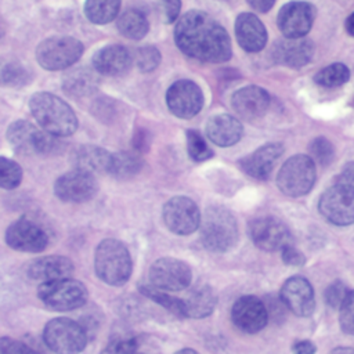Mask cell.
<instances>
[{
    "label": "cell",
    "mask_w": 354,
    "mask_h": 354,
    "mask_svg": "<svg viewBox=\"0 0 354 354\" xmlns=\"http://www.w3.org/2000/svg\"><path fill=\"white\" fill-rule=\"evenodd\" d=\"M174 41L189 58L220 64L232 55L227 30L209 14L199 10L185 12L174 28Z\"/></svg>",
    "instance_id": "1"
},
{
    "label": "cell",
    "mask_w": 354,
    "mask_h": 354,
    "mask_svg": "<svg viewBox=\"0 0 354 354\" xmlns=\"http://www.w3.org/2000/svg\"><path fill=\"white\" fill-rule=\"evenodd\" d=\"M29 108L39 126L54 136L68 137L77 129V118L73 109L55 94L35 93L29 100Z\"/></svg>",
    "instance_id": "2"
},
{
    "label": "cell",
    "mask_w": 354,
    "mask_h": 354,
    "mask_svg": "<svg viewBox=\"0 0 354 354\" xmlns=\"http://www.w3.org/2000/svg\"><path fill=\"white\" fill-rule=\"evenodd\" d=\"M199 230L202 245L214 253L228 252L238 242L236 218L224 206H209L201 218Z\"/></svg>",
    "instance_id": "3"
},
{
    "label": "cell",
    "mask_w": 354,
    "mask_h": 354,
    "mask_svg": "<svg viewBox=\"0 0 354 354\" xmlns=\"http://www.w3.org/2000/svg\"><path fill=\"white\" fill-rule=\"evenodd\" d=\"M94 270L97 277L112 286L126 283L133 272V261L127 246L113 238L98 243L94 253Z\"/></svg>",
    "instance_id": "4"
},
{
    "label": "cell",
    "mask_w": 354,
    "mask_h": 354,
    "mask_svg": "<svg viewBox=\"0 0 354 354\" xmlns=\"http://www.w3.org/2000/svg\"><path fill=\"white\" fill-rule=\"evenodd\" d=\"M6 137L12 149L21 155H55L64 148L58 136L40 130L24 119L12 122Z\"/></svg>",
    "instance_id": "5"
},
{
    "label": "cell",
    "mask_w": 354,
    "mask_h": 354,
    "mask_svg": "<svg viewBox=\"0 0 354 354\" xmlns=\"http://www.w3.org/2000/svg\"><path fill=\"white\" fill-rule=\"evenodd\" d=\"M37 297L53 311H72L86 304L88 292L83 282L69 277L41 282Z\"/></svg>",
    "instance_id": "6"
},
{
    "label": "cell",
    "mask_w": 354,
    "mask_h": 354,
    "mask_svg": "<svg viewBox=\"0 0 354 354\" xmlns=\"http://www.w3.org/2000/svg\"><path fill=\"white\" fill-rule=\"evenodd\" d=\"M317 178L315 163L311 156L293 155L281 167L277 176L279 191L288 196L297 198L308 194Z\"/></svg>",
    "instance_id": "7"
},
{
    "label": "cell",
    "mask_w": 354,
    "mask_h": 354,
    "mask_svg": "<svg viewBox=\"0 0 354 354\" xmlns=\"http://www.w3.org/2000/svg\"><path fill=\"white\" fill-rule=\"evenodd\" d=\"M83 51L80 40L71 36H53L36 47V61L46 71H61L77 62Z\"/></svg>",
    "instance_id": "8"
},
{
    "label": "cell",
    "mask_w": 354,
    "mask_h": 354,
    "mask_svg": "<svg viewBox=\"0 0 354 354\" xmlns=\"http://www.w3.org/2000/svg\"><path fill=\"white\" fill-rule=\"evenodd\" d=\"M43 340L54 353L73 354L86 347L88 335L84 326L73 319L54 318L46 324Z\"/></svg>",
    "instance_id": "9"
},
{
    "label": "cell",
    "mask_w": 354,
    "mask_h": 354,
    "mask_svg": "<svg viewBox=\"0 0 354 354\" xmlns=\"http://www.w3.org/2000/svg\"><path fill=\"white\" fill-rule=\"evenodd\" d=\"M318 210L335 225L354 224V185L336 183L319 198Z\"/></svg>",
    "instance_id": "10"
},
{
    "label": "cell",
    "mask_w": 354,
    "mask_h": 354,
    "mask_svg": "<svg viewBox=\"0 0 354 354\" xmlns=\"http://www.w3.org/2000/svg\"><path fill=\"white\" fill-rule=\"evenodd\" d=\"M162 218L167 230L173 234L189 235L199 228L202 214L191 198L177 195L163 205Z\"/></svg>",
    "instance_id": "11"
},
{
    "label": "cell",
    "mask_w": 354,
    "mask_h": 354,
    "mask_svg": "<svg viewBox=\"0 0 354 354\" xmlns=\"http://www.w3.org/2000/svg\"><path fill=\"white\" fill-rule=\"evenodd\" d=\"M98 188L94 174L77 167L64 173L54 183L55 196L68 203L88 202L97 195Z\"/></svg>",
    "instance_id": "12"
},
{
    "label": "cell",
    "mask_w": 354,
    "mask_h": 354,
    "mask_svg": "<svg viewBox=\"0 0 354 354\" xmlns=\"http://www.w3.org/2000/svg\"><path fill=\"white\" fill-rule=\"evenodd\" d=\"M151 285L169 290H184L191 285L192 271L188 263L174 257H160L152 263L148 271Z\"/></svg>",
    "instance_id": "13"
},
{
    "label": "cell",
    "mask_w": 354,
    "mask_h": 354,
    "mask_svg": "<svg viewBox=\"0 0 354 354\" xmlns=\"http://www.w3.org/2000/svg\"><path fill=\"white\" fill-rule=\"evenodd\" d=\"M166 104L174 116L189 119L201 112L203 106V93L195 82L181 79L167 88Z\"/></svg>",
    "instance_id": "14"
},
{
    "label": "cell",
    "mask_w": 354,
    "mask_h": 354,
    "mask_svg": "<svg viewBox=\"0 0 354 354\" xmlns=\"http://www.w3.org/2000/svg\"><path fill=\"white\" fill-rule=\"evenodd\" d=\"M252 242L261 250L275 252L292 245V235L288 225L277 217L264 216L253 220L249 225Z\"/></svg>",
    "instance_id": "15"
},
{
    "label": "cell",
    "mask_w": 354,
    "mask_h": 354,
    "mask_svg": "<svg viewBox=\"0 0 354 354\" xmlns=\"http://www.w3.org/2000/svg\"><path fill=\"white\" fill-rule=\"evenodd\" d=\"M4 241L14 250L30 253H40L48 245L46 231L28 217H21L11 223L6 230Z\"/></svg>",
    "instance_id": "16"
},
{
    "label": "cell",
    "mask_w": 354,
    "mask_h": 354,
    "mask_svg": "<svg viewBox=\"0 0 354 354\" xmlns=\"http://www.w3.org/2000/svg\"><path fill=\"white\" fill-rule=\"evenodd\" d=\"M317 10L307 1H289L278 12L277 24L285 37H304L313 28Z\"/></svg>",
    "instance_id": "17"
},
{
    "label": "cell",
    "mask_w": 354,
    "mask_h": 354,
    "mask_svg": "<svg viewBox=\"0 0 354 354\" xmlns=\"http://www.w3.org/2000/svg\"><path fill=\"white\" fill-rule=\"evenodd\" d=\"M268 310L264 301L256 296L239 297L231 308V319L234 325L246 333L261 330L268 322Z\"/></svg>",
    "instance_id": "18"
},
{
    "label": "cell",
    "mask_w": 354,
    "mask_h": 354,
    "mask_svg": "<svg viewBox=\"0 0 354 354\" xmlns=\"http://www.w3.org/2000/svg\"><path fill=\"white\" fill-rule=\"evenodd\" d=\"M279 299L290 313L299 317H308L315 308L314 289L306 278L299 275L283 282Z\"/></svg>",
    "instance_id": "19"
},
{
    "label": "cell",
    "mask_w": 354,
    "mask_h": 354,
    "mask_svg": "<svg viewBox=\"0 0 354 354\" xmlns=\"http://www.w3.org/2000/svg\"><path fill=\"white\" fill-rule=\"evenodd\" d=\"M231 105L241 119L253 122L268 111L270 95L259 86H246L232 94Z\"/></svg>",
    "instance_id": "20"
},
{
    "label": "cell",
    "mask_w": 354,
    "mask_h": 354,
    "mask_svg": "<svg viewBox=\"0 0 354 354\" xmlns=\"http://www.w3.org/2000/svg\"><path fill=\"white\" fill-rule=\"evenodd\" d=\"M314 54L313 41L304 37L296 39H282L274 43L271 50V57L277 64L290 66V68H301L308 64Z\"/></svg>",
    "instance_id": "21"
},
{
    "label": "cell",
    "mask_w": 354,
    "mask_h": 354,
    "mask_svg": "<svg viewBox=\"0 0 354 354\" xmlns=\"http://www.w3.org/2000/svg\"><path fill=\"white\" fill-rule=\"evenodd\" d=\"M283 153V145L279 142H270L257 148L250 155L239 160L241 169L256 180H266L270 177L277 160Z\"/></svg>",
    "instance_id": "22"
},
{
    "label": "cell",
    "mask_w": 354,
    "mask_h": 354,
    "mask_svg": "<svg viewBox=\"0 0 354 354\" xmlns=\"http://www.w3.org/2000/svg\"><path fill=\"white\" fill-rule=\"evenodd\" d=\"M75 272L72 260L64 256L51 254L33 259L26 264V275L39 282H47L61 278H69Z\"/></svg>",
    "instance_id": "23"
},
{
    "label": "cell",
    "mask_w": 354,
    "mask_h": 354,
    "mask_svg": "<svg viewBox=\"0 0 354 354\" xmlns=\"http://www.w3.org/2000/svg\"><path fill=\"white\" fill-rule=\"evenodd\" d=\"M133 64L130 51L122 44H109L101 47L93 55V66L100 75L120 76L126 73Z\"/></svg>",
    "instance_id": "24"
},
{
    "label": "cell",
    "mask_w": 354,
    "mask_h": 354,
    "mask_svg": "<svg viewBox=\"0 0 354 354\" xmlns=\"http://www.w3.org/2000/svg\"><path fill=\"white\" fill-rule=\"evenodd\" d=\"M238 44L248 53H259L267 44V30L263 22L252 12H242L235 21Z\"/></svg>",
    "instance_id": "25"
},
{
    "label": "cell",
    "mask_w": 354,
    "mask_h": 354,
    "mask_svg": "<svg viewBox=\"0 0 354 354\" xmlns=\"http://www.w3.org/2000/svg\"><path fill=\"white\" fill-rule=\"evenodd\" d=\"M181 301L184 318H205L213 313L217 296L210 285L198 282L188 289Z\"/></svg>",
    "instance_id": "26"
},
{
    "label": "cell",
    "mask_w": 354,
    "mask_h": 354,
    "mask_svg": "<svg viewBox=\"0 0 354 354\" xmlns=\"http://www.w3.org/2000/svg\"><path fill=\"white\" fill-rule=\"evenodd\" d=\"M243 134L242 123L227 113L212 116L206 123L207 138L218 147H231L236 144Z\"/></svg>",
    "instance_id": "27"
},
{
    "label": "cell",
    "mask_w": 354,
    "mask_h": 354,
    "mask_svg": "<svg viewBox=\"0 0 354 354\" xmlns=\"http://www.w3.org/2000/svg\"><path fill=\"white\" fill-rule=\"evenodd\" d=\"M112 153L105 148L97 145H82L72 155L75 167L90 173H108L111 166Z\"/></svg>",
    "instance_id": "28"
},
{
    "label": "cell",
    "mask_w": 354,
    "mask_h": 354,
    "mask_svg": "<svg viewBox=\"0 0 354 354\" xmlns=\"http://www.w3.org/2000/svg\"><path fill=\"white\" fill-rule=\"evenodd\" d=\"M62 87L64 91L71 97H87L97 90L98 77L93 71L87 68L73 69L64 76Z\"/></svg>",
    "instance_id": "29"
},
{
    "label": "cell",
    "mask_w": 354,
    "mask_h": 354,
    "mask_svg": "<svg viewBox=\"0 0 354 354\" xmlns=\"http://www.w3.org/2000/svg\"><path fill=\"white\" fill-rule=\"evenodd\" d=\"M116 26L124 37L131 40H140L145 37L149 30V22L147 19V15L137 8H129L127 11H124L119 17Z\"/></svg>",
    "instance_id": "30"
},
{
    "label": "cell",
    "mask_w": 354,
    "mask_h": 354,
    "mask_svg": "<svg viewBox=\"0 0 354 354\" xmlns=\"http://www.w3.org/2000/svg\"><path fill=\"white\" fill-rule=\"evenodd\" d=\"M144 160L137 151H119L112 153L109 174L116 178H130L140 173Z\"/></svg>",
    "instance_id": "31"
},
{
    "label": "cell",
    "mask_w": 354,
    "mask_h": 354,
    "mask_svg": "<svg viewBox=\"0 0 354 354\" xmlns=\"http://www.w3.org/2000/svg\"><path fill=\"white\" fill-rule=\"evenodd\" d=\"M120 3L122 0H86L84 14L90 22L105 25L116 18Z\"/></svg>",
    "instance_id": "32"
},
{
    "label": "cell",
    "mask_w": 354,
    "mask_h": 354,
    "mask_svg": "<svg viewBox=\"0 0 354 354\" xmlns=\"http://www.w3.org/2000/svg\"><path fill=\"white\" fill-rule=\"evenodd\" d=\"M32 80V72L21 62L0 64V84L10 87H24Z\"/></svg>",
    "instance_id": "33"
},
{
    "label": "cell",
    "mask_w": 354,
    "mask_h": 354,
    "mask_svg": "<svg viewBox=\"0 0 354 354\" xmlns=\"http://www.w3.org/2000/svg\"><path fill=\"white\" fill-rule=\"evenodd\" d=\"M140 292L147 296L148 299H151L152 301L158 303L159 306L165 307L167 311L173 313L177 317L184 318V311H183V301L180 297L171 296L169 293V290L156 288L153 285H141L140 286Z\"/></svg>",
    "instance_id": "34"
},
{
    "label": "cell",
    "mask_w": 354,
    "mask_h": 354,
    "mask_svg": "<svg viewBox=\"0 0 354 354\" xmlns=\"http://www.w3.org/2000/svg\"><path fill=\"white\" fill-rule=\"evenodd\" d=\"M348 79H350V71L344 64H340V62L330 64L322 68L314 76L315 83L324 87H337L344 84Z\"/></svg>",
    "instance_id": "35"
},
{
    "label": "cell",
    "mask_w": 354,
    "mask_h": 354,
    "mask_svg": "<svg viewBox=\"0 0 354 354\" xmlns=\"http://www.w3.org/2000/svg\"><path fill=\"white\" fill-rule=\"evenodd\" d=\"M187 152L189 158L195 162H203L213 156L212 148L207 145L203 136L194 129L187 130Z\"/></svg>",
    "instance_id": "36"
},
{
    "label": "cell",
    "mask_w": 354,
    "mask_h": 354,
    "mask_svg": "<svg viewBox=\"0 0 354 354\" xmlns=\"http://www.w3.org/2000/svg\"><path fill=\"white\" fill-rule=\"evenodd\" d=\"M22 169L15 160L6 156H0V188H17L22 181Z\"/></svg>",
    "instance_id": "37"
},
{
    "label": "cell",
    "mask_w": 354,
    "mask_h": 354,
    "mask_svg": "<svg viewBox=\"0 0 354 354\" xmlns=\"http://www.w3.org/2000/svg\"><path fill=\"white\" fill-rule=\"evenodd\" d=\"M310 156L313 160L322 166H328L335 156V149L332 142L325 137H315L308 145Z\"/></svg>",
    "instance_id": "38"
},
{
    "label": "cell",
    "mask_w": 354,
    "mask_h": 354,
    "mask_svg": "<svg viewBox=\"0 0 354 354\" xmlns=\"http://www.w3.org/2000/svg\"><path fill=\"white\" fill-rule=\"evenodd\" d=\"M160 59H162V54L155 46H144L138 48L136 55L137 68L144 73L152 72L153 69H156L160 64Z\"/></svg>",
    "instance_id": "39"
},
{
    "label": "cell",
    "mask_w": 354,
    "mask_h": 354,
    "mask_svg": "<svg viewBox=\"0 0 354 354\" xmlns=\"http://www.w3.org/2000/svg\"><path fill=\"white\" fill-rule=\"evenodd\" d=\"M340 328L347 335H354V290H350L339 307Z\"/></svg>",
    "instance_id": "40"
},
{
    "label": "cell",
    "mask_w": 354,
    "mask_h": 354,
    "mask_svg": "<svg viewBox=\"0 0 354 354\" xmlns=\"http://www.w3.org/2000/svg\"><path fill=\"white\" fill-rule=\"evenodd\" d=\"M347 286L342 281H335L330 283L325 290V301L332 308H339L344 301L346 296L348 295Z\"/></svg>",
    "instance_id": "41"
},
{
    "label": "cell",
    "mask_w": 354,
    "mask_h": 354,
    "mask_svg": "<svg viewBox=\"0 0 354 354\" xmlns=\"http://www.w3.org/2000/svg\"><path fill=\"white\" fill-rule=\"evenodd\" d=\"M156 10L166 24L174 22L181 11V0H155Z\"/></svg>",
    "instance_id": "42"
},
{
    "label": "cell",
    "mask_w": 354,
    "mask_h": 354,
    "mask_svg": "<svg viewBox=\"0 0 354 354\" xmlns=\"http://www.w3.org/2000/svg\"><path fill=\"white\" fill-rule=\"evenodd\" d=\"M138 350V342L134 337H119L112 340L106 347H104V353H136Z\"/></svg>",
    "instance_id": "43"
},
{
    "label": "cell",
    "mask_w": 354,
    "mask_h": 354,
    "mask_svg": "<svg viewBox=\"0 0 354 354\" xmlns=\"http://www.w3.org/2000/svg\"><path fill=\"white\" fill-rule=\"evenodd\" d=\"M33 351V348L19 340L11 337H0V354H25Z\"/></svg>",
    "instance_id": "44"
},
{
    "label": "cell",
    "mask_w": 354,
    "mask_h": 354,
    "mask_svg": "<svg viewBox=\"0 0 354 354\" xmlns=\"http://www.w3.org/2000/svg\"><path fill=\"white\" fill-rule=\"evenodd\" d=\"M281 252H282V260L286 266H293V267L304 266L306 263L304 254L300 250H297L293 245L285 246Z\"/></svg>",
    "instance_id": "45"
},
{
    "label": "cell",
    "mask_w": 354,
    "mask_h": 354,
    "mask_svg": "<svg viewBox=\"0 0 354 354\" xmlns=\"http://www.w3.org/2000/svg\"><path fill=\"white\" fill-rule=\"evenodd\" d=\"M151 145V140H149V131L145 129H138L134 133V138H133V147L137 152H145L149 149Z\"/></svg>",
    "instance_id": "46"
},
{
    "label": "cell",
    "mask_w": 354,
    "mask_h": 354,
    "mask_svg": "<svg viewBox=\"0 0 354 354\" xmlns=\"http://www.w3.org/2000/svg\"><path fill=\"white\" fill-rule=\"evenodd\" d=\"M337 183L354 185V162H348L343 166L340 174L337 176Z\"/></svg>",
    "instance_id": "47"
},
{
    "label": "cell",
    "mask_w": 354,
    "mask_h": 354,
    "mask_svg": "<svg viewBox=\"0 0 354 354\" xmlns=\"http://www.w3.org/2000/svg\"><path fill=\"white\" fill-rule=\"evenodd\" d=\"M292 351L296 354H313L317 351V348L310 340H300L292 346Z\"/></svg>",
    "instance_id": "48"
},
{
    "label": "cell",
    "mask_w": 354,
    "mask_h": 354,
    "mask_svg": "<svg viewBox=\"0 0 354 354\" xmlns=\"http://www.w3.org/2000/svg\"><path fill=\"white\" fill-rule=\"evenodd\" d=\"M246 1L254 11H259V12H268L275 3V0H246Z\"/></svg>",
    "instance_id": "49"
},
{
    "label": "cell",
    "mask_w": 354,
    "mask_h": 354,
    "mask_svg": "<svg viewBox=\"0 0 354 354\" xmlns=\"http://www.w3.org/2000/svg\"><path fill=\"white\" fill-rule=\"evenodd\" d=\"M344 28H346V32H347L350 36H354V12L347 17L346 24H344Z\"/></svg>",
    "instance_id": "50"
},
{
    "label": "cell",
    "mask_w": 354,
    "mask_h": 354,
    "mask_svg": "<svg viewBox=\"0 0 354 354\" xmlns=\"http://www.w3.org/2000/svg\"><path fill=\"white\" fill-rule=\"evenodd\" d=\"M332 353H354V348H350V347H337V348H333Z\"/></svg>",
    "instance_id": "51"
},
{
    "label": "cell",
    "mask_w": 354,
    "mask_h": 354,
    "mask_svg": "<svg viewBox=\"0 0 354 354\" xmlns=\"http://www.w3.org/2000/svg\"><path fill=\"white\" fill-rule=\"evenodd\" d=\"M177 353H192V354H195L196 351H195L194 348H181V350H178Z\"/></svg>",
    "instance_id": "52"
}]
</instances>
